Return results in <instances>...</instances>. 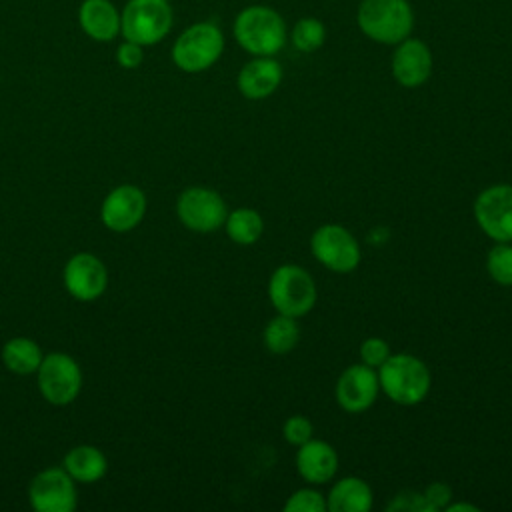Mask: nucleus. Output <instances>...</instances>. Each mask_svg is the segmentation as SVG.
Instances as JSON below:
<instances>
[{
    "label": "nucleus",
    "instance_id": "nucleus-1",
    "mask_svg": "<svg viewBox=\"0 0 512 512\" xmlns=\"http://www.w3.org/2000/svg\"><path fill=\"white\" fill-rule=\"evenodd\" d=\"M380 390L400 406L420 404L432 386L428 366L414 354L396 352L376 370Z\"/></svg>",
    "mask_w": 512,
    "mask_h": 512
},
{
    "label": "nucleus",
    "instance_id": "nucleus-2",
    "mask_svg": "<svg viewBox=\"0 0 512 512\" xmlns=\"http://www.w3.org/2000/svg\"><path fill=\"white\" fill-rule=\"evenodd\" d=\"M234 38L252 56H274L286 44V24L270 6H248L234 20Z\"/></svg>",
    "mask_w": 512,
    "mask_h": 512
},
{
    "label": "nucleus",
    "instance_id": "nucleus-3",
    "mask_svg": "<svg viewBox=\"0 0 512 512\" xmlns=\"http://www.w3.org/2000/svg\"><path fill=\"white\" fill-rule=\"evenodd\" d=\"M360 30L380 44H398L410 36L414 14L408 0H362L356 14Z\"/></svg>",
    "mask_w": 512,
    "mask_h": 512
},
{
    "label": "nucleus",
    "instance_id": "nucleus-4",
    "mask_svg": "<svg viewBox=\"0 0 512 512\" xmlns=\"http://www.w3.org/2000/svg\"><path fill=\"white\" fill-rule=\"evenodd\" d=\"M268 298L278 314L302 318L314 308L318 290L306 268L298 264H282L268 280Z\"/></svg>",
    "mask_w": 512,
    "mask_h": 512
},
{
    "label": "nucleus",
    "instance_id": "nucleus-5",
    "mask_svg": "<svg viewBox=\"0 0 512 512\" xmlns=\"http://www.w3.org/2000/svg\"><path fill=\"white\" fill-rule=\"evenodd\" d=\"M172 20L168 0H128L120 12V32L124 40L152 46L170 32Z\"/></svg>",
    "mask_w": 512,
    "mask_h": 512
},
{
    "label": "nucleus",
    "instance_id": "nucleus-6",
    "mask_svg": "<svg viewBox=\"0 0 512 512\" xmlns=\"http://www.w3.org/2000/svg\"><path fill=\"white\" fill-rule=\"evenodd\" d=\"M224 50V34L214 22L188 26L172 46L174 64L190 74L208 70Z\"/></svg>",
    "mask_w": 512,
    "mask_h": 512
},
{
    "label": "nucleus",
    "instance_id": "nucleus-7",
    "mask_svg": "<svg viewBox=\"0 0 512 512\" xmlns=\"http://www.w3.org/2000/svg\"><path fill=\"white\" fill-rule=\"evenodd\" d=\"M312 256L328 270L346 274L358 268L362 252L354 234L342 224H322L310 236Z\"/></svg>",
    "mask_w": 512,
    "mask_h": 512
},
{
    "label": "nucleus",
    "instance_id": "nucleus-8",
    "mask_svg": "<svg viewBox=\"0 0 512 512\" xmlns=\"http://www.w3.org/2000/svg\"><path fill=\"white\" fill-rule=\"evenodd\" d=\"M478 228L494 242H512V184L484 188L472 206Z\"/></svg>",
    "mask_w": 512,
    "mask_h": 512
},
{
    "label": "nucleus",
    "instance_id": "nucleus-9",
    "mask_svg": "<svg viewBox=\"0 0 512 512\" xmlns=\"http://www.w3.org/2000/svg\"><path fill=\"white\" fill-rule=\"evenodd\" d=\"M176 214L188 230L206 234L224 226L228 210L224 198L216 190L192 186L178 196Z\"/></svg>",
    "mask_w": 512,
    "mask_h": 512
},
{
    "label": "nucleus",
    "instance_id": "nucleus-10",
    "mask_svg": "<svg viewBox=\"0 0 512 512\" xmlns=\"http://www.w3.org/2000/svg\"><path fill=\"white\" fill-rule=\"evenodd\" d=\"M36 372L40 392L50 404H70L82 388V374L78 364L62 352H54L42 358Z\"/></svg>",
    "mask_w": 512,
    "mask_h": 512
},
{
    "label": "nucleus",
    "instance_id": "nucleus-11",
    "mask_svg": "<svg viewBox=\"0 0 512 512\" xmlns=\"http://www.w3.org/2000/svg\"><path fill=\"white\" fill-rule=\"evenodd\" d=\"M380 394L378 374L374 368L358 362L344 368L336 380L334 396L344 412L358 414L368 410Z\"/></svg>",
    "mask_w": 512,
    "mask_h": 512
},
{
    "label": "nucleus",
    "instance_id": "nucleus-12",
    "mask_svg": "<svg viewBox=\"0 0 512 512\" xmlns=\"http://www.w3.org/2000/svg\"><path fill=\"white\" fill-rule=\"evenodd\" d=\"M28 496L38 512H72L76 506L74 480L62 468L42 470L32 480Z\"/></svg>",
    "mask_w": 512,
    "mask_h": 512
},
{
    "label": "nucleus",
    "instance_id": "nucleus-13",
    "mask_svg": "<svg viewBox=\"0 0 512 512\" xmlns=\"http://www.w3.org/2000/svg\"><path fill=\"white\" fill-rule=\"evenodd\" d=\"M146 212V196L138 186L124 184L114 188L102 202V222L114 232H128L140 224Z\"/></svg>",
    "mask_w": 512,
    "mask_h": 512
},
{
    "label": "nucleus",
    "instance_id": "nucleus-14",
    "mask_svg": "<svg viewBox=\"0 0 512 512\" xmlns=\"http://www.w3.org/2000/svg\"><path fill=\"white\" fill-rule=\"evenodd\" d=\"M64 284L76 300L88 302L106 290L108 274L104 264L94 254L80 252L68 260L64 268Z\"/></svg>",
    "mask_w": 512,
    "mask_h": 512
},
{
    "label": "nucleus",
    "instance_id": "nucleus-15",
    "mask_svg": "<svg viewBox=\"0 0 512 512\" xmlns=\"http://www.w3.org/2000/svg\"><path fill=\"white\" fill-rule=\"evenodd\" d=\"M432 74L430 48L418 38H404L392 54V76L404 88L422 86Z\"/></svg>",
    "mask_w": 512,
    "mask_h": 512
},
{
    "label": "nucleus",
    "instance_id": "nucleus-16",
    "mask_svg": "<svg viewBox=\"0 0 512 512\" xmlns=\"http://www.w3.org/2000/svg\"><path fill=\"white\" fill-rule=\"evenodd\" d=\"M294 464L304 482L312 486H320L330 482L336 476L338 454L332 444L312 436L308 442L298 446Z\"/></svg>",
    "mask_w": 512,
    "mask_h": 512
},
{
    "label": "nucleus",
    "instance_id": "nucleus-17",
    "mask_svg": "<svg viewBox=\"0 0 512 512\" xmlns=\"http://www.w3.org/2000/svg\"><path fill=\"white\" fill-rule=\"evenodd\" d=\"M282 82V66L272 56H256L238 72V90L248 100H264Z\"/></svg>",
    "mask_w": 512,
    "mask_h": 512
},
{
    "label": "nucleus",
    "instance_id": "nucleus-18",
    "mask_svg": "<svg viewBox=\"0 0 512 512\" xmlns=\"http://www.w3.org/2000/svg\"><path fill=\"white\" fill-rule=\"evenodd\" d=\"M78 22L96 42H110L120 32V12L110 0H84L78 8Z\"/></svg>",
    "mask_w": 512,
    "mask_h": 512
},
{
    "label": "nucleus",
    "instance_id": "nucleus-19",
    "mask_svg": "<svg viewBox=\"0 0 512 512\" xmlns=\"http://www.w3.org/2000/svg\"><path fill=\"white\" fill-rule=\"evenodd\" d=\"M372 502V488L358 476H344L336 480L326 496L330 512H368Z\"/></svg>",
    "mask_w": 512,
    "mask_h": 512
},
{
    "label": "nucleus",
    "instance_id": "nucleus-20",
    "mask_svg": "<svg viewBox=\"0 0 512 512\" xmlns=\"http://www.w3.org/2000/svg\"><path fill=\"white\" fill-rule=\"evenodd\" d=\"M64 470L76 482H96L106 474V458L94 446H74L64 458Z\"/></svg>",
    "mask_w": 512,
    "mask_h": 512
},
{
    "label": "nucleus",
    "instance_id": "nucleus-21",
    "mask_svg": "<svg viewBox=\"0 0 512 512\" xmlns=\"http://www.w3.org/2000/svg\"><path fill=\"white\" fill-rule=\"evenodd\" d=\"M224 230L228 238L240 246H250L260 240L264 234V218L254 208H236L226 214Z\"/></svg>",
    "mask_w": 512,
    "mask_h": 512
},
{
    "label": "nucleus",
    "instance_id": "nucleus-22",
    "mask_svg": "<svg viewBox=\"0 0 512 512\" xmlns=\"http://www.w3.org/2000/svg\"><path fill=\"white\" fill-rule=\"evenodd\" d=\"M262 342L268 348V352H272L276 356L292 352L296 348V344L300 342L298 318L276 312V316L270 318L268 324L264 326Z\"/></svg>",
    "mask_w": 512,
    "mask_h": 512
},
{
    "label": "nucleus",
    "instance_id": "nucleus-23",
    "mask_svg": "<svg viewBox=\"0 0 512 512\" xmlns=\"http://www.w3.org/2000/svg\"><path fill=\"white\" fill-rule=\"evenodd\" d=\"M2 362L14 374H32L42 362V352L30 338H12L2 348Z\"/></svg>",
    "mask_w": 512,
    "mask_h": 512
},
{
    "label": "nucleus",
    "instance_id": "nucleus-24",
    "mask_svg": "<svg viewBox=\"0 0 512 512\" xmlns=\"http://www.w3.org/2000/svg\"><path fill=\"white\" fill-rule=\"evenodd\" d=\"M488 276L500 286H512V242H494L486 254Z\"/></svg>",
    "mask_w": 512,
    "mask_h": 512
},
{
    "label": "nucleus",
    "instance_id": "nucleus-25",
    "mask_svg": "<svg viewBox=\"0 0 512 512\" xmlns=\"http://www.w3.org/2000/svg\"><path fill=\"white\" fill-rule=\"evenodd\" d=\"M326 40V28L318 18H302L292 30V44L300 52H314Z\"/></svg>",
    "mask_w": 512,
    "mask_h": 512
},
{
    "label": "nucleus",
    "instance_id": "nucleus-26",
    "mask_svg": "<svg viewBox=\"0 0 512 512\" xmlns=\"http://www.w3.org/2000/svg\"><path fill=\"white\" fill-rule=\"evenodd\" d=\"M286 512H324L326 496L320 494L316 488H300L292 492L284 504Z\"/></svg>",
    "mask_w": 512,
    "mask_h": 512
},
{
    "label": "nucleus",
    "instance_id": "nucleus-27",
    "mask_svg": "<svg viewBox=\"0 0 512 512\" xmlns=\"http://www.w3.org/2000/svg\"><path fill=\"white\" fill-rule=\"evenodd\" d=\"M392 354L390 344L380 336H370L360 344V362L378 370Z\"/></svg>",
    "mask_w": 512,
    "mask_h": 512
},
{
    "label": "nucleus",
    "instance_id": "nucleus-28",
    "mask_svg": "<svg viewBox=\"0 0 512 512\" xmlns=\"http://www.w3.org/2000/svg\"><path fill=\"white\" fill-rule=\"evenodd\" d=\"M282 434H284V440L292 446H300L304 442H308L314 434V424L302 416V414H294V416H288L284 426H282Z\"/></svg>",
    "mask_w": 512,
    "mask_h": 512
},
{
    "label": "nucleus",
    "instance_id": "nucleus-29",
    "mask_svg": "<svg viewBox=\"0 0 512 512\" xmlns=\"http://www.w3.org/2000/svg\"><path fill=\"white\" fill-rule=\"evenodd\" d=\"M422 500H424L426 510H430V512L444 510L452 500V490L444 482H434L422 492Z\"/></svg>",
    "mask_w": 512,
    "mask_h": 512
},
{
    "label": "nucleus",
    "instance_id": "nucleus-30",
    "mask_svg": "<svg viewBox=\"0 0 512 512\" xmlns=\"http://www.w3.org/2000/svg\"><path fill=\"white\" fill-rule=\"evenodd\" d=\"M144 46L132 42V40H124L118 50H116V60L122 68H138L144 60V52H142Z\"/></svg>",
    "mask_w": 512,
    "mask_h": 512
},
{
    "label": "nucleus",
    "instance_id": "nucleus-31",
    "mask_svg": "<svg viewBox=\"0 0 512 512\" xmlns=\"http://www.w3.org/2000/svg\"><path fill=\"white\" fill-rule=\"evenodd\" d=\"M444 510L446 512H478L480 508L472 502H454V504H448Z\"/></svg>",
    "mask_w": 512,
    "mask_h": 512
}]
</instances>
